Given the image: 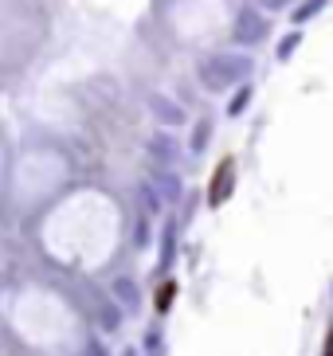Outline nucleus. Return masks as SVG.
Wrapping results in <instances>:
<instances>
[{
	"label": "nucleus",
	"mask_w": 333,
	"mask_h": 356,
	"mask_svg": "<svg viewBox=\"0 0 333 356\" xmlns=\"http://www.w3.org/2000/svg\"><path fill=\"white\" fill-rule=\"evenodd\" d=\"M251 74V59L247 55H212L200 63V83L208 90H228V86L243 83Z\"/></svg>",
	"instance_id": "nucleus-1"
},
{
	"label": "nucleus",
	"mask_w": 333,
	"mask_h": 356,
	"mask_svg": "<svg viewBox=\"0 0 333 356\" xmlns=\"http://www.w3.org/2000/svg\"><path fill=\"white\" fill-rule=\"evenodd\" d=\"M235 43H259L263 35H267V20H263V12L255 8H240V16H235Z\"/></svg>",
	"instance_id": "nucleus-2"
},
{
	"label": "nucleus",
	"mask_w": 333,
	"mask_h": 356,
	"mask_svg": "<svg viewBox=\"0 0 333 356\" xmlns=\"http://www.w3.org/2000/svg\"><path fill=\"white\" fill-rule=\"evenodd\" d=\"M146 149L153 153V161H157V165H173V161H177V137H169L165 129H157V134H149Z\"/></svg>",
	"instance_id": "nucleus-3"
},
{
	"label": "nucleus",
	"mask_w": 333,
	"mask_h": 356,
	"mask_svg": "<svg viewBox=\"0 0 333 356\" xmlns=\"http://www.w3.org/2000/svg\"><path fill=\"white\" fill-rule=\"evenodd\" d=\"M231 180H235V165L231 161H224V165L216 168V180H212V192H208V204H224V200L231 196Z\"/></svg>",
	"instance_id": "nucleus-4"
},
{
	"label": "nucleus",
	"mask_w": 333,
	"mask_h": 356,
	"mask_svg": "<svg viewBox=\"0 0 333 356\" xmlns=\"http://www.w3.org/2000/svg\"><path fill=\"white\" fill-rule=\"evenodd\" d=\"M149 110L161 118V126H185V110L177 102H169L165 95H149Z\"/></svg>",
	"instance_id": "nucleus-5"
},
{
	"label": "nucleus",
	"mask_w": 333,
	"mask_h": 356,
	"mask_svg": "<svg viewBox=\"0 0 333 356\" xmlns=\"http://www.w3.org/2000/svg\"><path fill=\"white\" fill-rule=\"evenodd\" d=\"M114 298L125 305V309H137V286L130 282V278H118L114 282Z\"/></svg>",
	"instance_id": "nucleus-6"
},
{
	"label": "nucleus",
	"mask_w": 333,
	"mask_h": 356,
	"mask_svg": "<svg viewBox=\"0 0 333 356\" xmlns=\"http://www.w3.org/2000/svg\"><path fill=\"white\" fill-rule=\"evenodd\" d=\"M208 137H212V122L204 118V122H196V134H192V149L200 153V149L208 145Z\"/></svg>",
	"instance_id": "nucleus-7"
},
{
	"label": "nucleus",
	"mask_w": 333,
	"mask_h": 356,
	"mask_svg": "<svg viewBox=\"0 0 333 356\" xmlns=\"http://www.w3.org/2000/svg\"><path fill=\"white\" fill-rule=\"evenodd\" d=\"M322 8H325V0H310L306 8H298V12H294V24H306V20H313V16H318Z\"/></svg>",
	"instance_id": "nucleus-8"
},
{
	"label": "nucleus",
	"mask_w": 333,
	"mask_h": 356,
	"mask_svg": "<svg viewBox=\"0 0 333 356\" xmlns=\"http://www.w3.org/2000/svg\"><path fill=\"white\" fill-rule=\"evenodd\" d=\"M157 180H161V192H165L169 200H177V196H180V180H177V177H169V172H157Z\"/></svg>",
	"instance_id": "nucleus-9"
},
{
	"label": "nucleus",
	"mask_w": 333,
	"mask_h": 356,
	"mask_svg": "<svg viewBox=\"0 0 333 356\" xmlns=\"http://www.w3.org/2000/svg\"><path fill=\"white\" fill-rule=\"evenodd\" d=\"M247 102H251V90H247V86H243L240 95L231 98V106H228V114H231V118H240L243 110H247Z\"/></svg>",
	"instance_id": "nucleus-10"
},
{
	"label": "nucleus",
	"mask_w": 333,
	"mask_h": 356,
	"mask_svg": "<svg viewBox=\"0 0 333 356\" xmlns=\"http://www.w3.org/2000/svg\"><path fill=\"white\" fill-rule=\"evenodd\" d=\"M298 43H302V32H294V35H286V40L279 43V59H286V55H291L294 47H298Z\"/></svg>",
	"instance_id": "nucleus-11"
},
{
	"label": "nucleus",
	"mask_w": 333,
	"mask_h": 356,
	"mask_svg": "<svg viewBox=\"0 0 333 356\" xmlns=\"http://www.w3.org/2000/svg\"><path fill=\"white\" fill-rule=\"evenodd\" d=\"M263 8H271V12H279V8H286V4H291V0H259Z\"/></svg>",
	"instance_id": "nucleus-12"
},
{
	"label": "nucleus",
	"mask_w": 333,
	"mask_h": 356,
	"mask_svg": "<svg viewBox=\"0 0 333 356\" xmlns=\"http://www.w3.org/2000/svg\"><path fill=\"white\" fill-rule=\"evenodd\" d=\"M125 356H134V353H125Z\"/></svg>",
	"instance_id": "nucleus-13"
}]
</instances>
